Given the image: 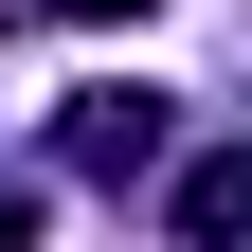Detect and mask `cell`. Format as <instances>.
<instances>
[{"mask_svg":"<svg viewBox=\"0 0 252 252\" xmlns=\"http://www.w3.org/2000/svg\"><path fill=\"white\" fill-rule=\"evenodd\" d=\"M36 18H162V0H36Z\"/></svg>","mask_w":252,"mask_h":252,"instance_id":"277c9868","label":"cell"},{"mask_svg":"<svg viewBox=\"0 0 252 252\" xmlns=\"http://www.w3.org/2000/svg\"><path fill=\"white\" fill-rule=\"evenodd\" d=\"M162 144H180V90H144V72H108V90H72V108H54V162H72L90 198H144V180H162Z\"/></svg>","mask_w":252,"mask_h":252,"instance_id":"6da1fadb","label":"cell"},{"mask_svg":"<svg viewBox=\"0 0 252 252\" xmlns=\"http://www.w3.org/2000/svg\"><path fill=\"white\" fill-rule=\"evenodd\" d=\"M162 216H180V234H252V162H198V180H180Z\"/></svg>","mask_w":252,"mask_h":252,"instance_id":"7a4b0ae2","label":"cell"},{"mask_svg":"<svg viewBox=\"0 0 252 252\" xmlns=\"http://www.w3.org/2000/svg\"><path fill=\"white\" fill-rule=\"evenodd\" d=\"M18 234H36V180H0V252H18Z\"/></svg>","mask_w":252,"mask_h":252,"instance_id":"3957f363","label":"cell"}]
</instances>
